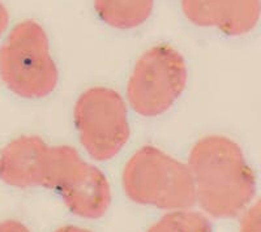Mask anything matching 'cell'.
<instances>
[{"instance_id":"6da1fadb","label":"cell","mask_w":261,"mask_h":232,"mask_svg":"<svg viewBox=\"0 0 261 232\" xmlns=\"http://www.w3.org/2000/svg\"><path fill=\"white\" fill-rule=\"evenodd\" d=\"M188 168L199 202L214 218H232L252 202L256 176L239 143L222 134H209L190 152Z\"/></svg>"},{"instance_id":"7a4b0ae2","label":"cell","mask_w":261,"mask_h":232,"mask_svg":"<svg viewBox=\"0 0 261 232\" xmlns=\"http://www.w3.org/2000/svg\"><path fill=\"white\" fill-rule=\"evenodd\" d=\"M124 193L144 206L181 210L196 204L188 166L155 146L146 145L130 155L122 173Z\"/></svg>"},{"instance_id":"3957f363","label":"cell","mask_w":261,"mask_h":232,"mask_svg":"<svg viewBox=\"0 0 261 232\" xmlns=\"http://www.w3.org/2000/svg\"><path fill=\"white\" fill-rule=\"evenodd\" d=\"M0 78L24 99H42L55 92L59 71L50 52L46 30L34 20L13 26L0 47Z\"/></svg>"},{"instance_id":"277c9868","label":"cell","mask_w":261,"mask_h":232,"mask_svg":"<svg viewBox=\"0 0 261 232\" xmlns=\"http://www.w3.org/2000/svg\"><path fill=\"white\" fill-rule=\"evenodd\" d=\"M84 159L69 145H48L38 136H20L0 150V180L18 189L60 192Z\"/></svg>"},{"instance_id":"5b68a950","label":"cell","mask_w":261,"mask_h":232,"mask_svg":"<svg viewBox=\"0 0 261 232\" xmlns=\"http://www.w3.org/2000/svg\"><path fill=\"white\" fill-rule=\"evenodd\" d=\"M188 68L183 55L162 43L137 59L127 82L130 108L144 118H157L175 104L187 88Z\"/></svg>"},{"instance_id":"8992f818","label":"cell","mask_w":261,"mask_h":232,"mask_svg":"<svg viewBox=\"0 0 261 232\" xmlns=\"http://www.w3.org/2000/svg\"><path fill=\"white\" fill-rule=\"evenodd\" d=\"M73 120L80 143L94 161H110L129 140L127 104L111 88L85 90L74 104Z\"/></svg>"},{"instance_id":"52a82bcc","label":"cell","mask_w":261,"mask_h":232,"mask_svg":"<svg viewBox=\"0 0 261 232\" xmlns=\"http://www.w3.org/2000/svg\"><path fill=\"white\" fill-rule=\"evenodd\" d=\"M181 11L196 26L239 37L251 33L257 25L260 0H181Z\"/></svg>"},{"instance_id":"ba28073f","label":"cell","mask_w":261,"mask_h":232,"mask_svg":"<svg viewBox=\"0 0 261 232\" xmlns=\"http://www.w3.org/2000/svg\"><path fill=\"white\" fill-rule=\"evenodd\" d=\"M59 193L69 212L85 219L102 218L111 204V187L106 175L85 161L81 162Z\"/></svg>"},{"instance_id":"9c48e42d","label":"cell","mask_w":261,"mask_h":232,"mask_svg":"<svg viewBox=\"0 0 261 232\" xmlns=\"http://www.w3.org/2000/svg\"><path fill=\"white\" fill-rule=\"evenodd\" d=\"M154 0H94L98 17L115 29H135L150 17Z\"/></svg>"},{"instance_id":"30bf717a","label":"cell","mask_w":261,"mask_h":232,"mask_svg":"<svg viewBox=\"0 0 261 232\" xmlns=\"http://www.w3.org/2000/svg\"><path fill=\"white\" fill-rule=\"evenodd\" d=\"M146 232H212V224L201 213L181 209L162 217Z\"/></svg>"},{"instance_id":"8fae6325","label":"cell","mask_w":261,"mask_h":232,"mask_svg":"<svg viewBox=\"0 0 261 232\" xmlns=\"http://www.w3.org/2000/svg\"><path fill=\"white\" fill-rule=\"evenodd\" d=\"M260 201H255V204H249L243 212H242L241 224L239 231L241 232H261L260 231Z\"/></svg>"},{"instance_id":"7c38bea8","label":"cell","mask_w":261,"mask_h":232,"mask_svg":"<svg viewBox=\"0 0 261 232\" xmlns=\"http://www.w3.org/2000/svg\"><path fill=\"white\" fill-rule=\"evenodd\" d=\"M0 232H32L24 223L18 220L8 219L0 222Z\"/></svg>"},{"instance_id":"4fadbf2b","label":"cell","mask_w":261,"mask_h":232,"mask_svg":"<svg viewBox=\"0 0 261 232\" xmlns=\"http://www.w3.org/2000/svg\"><path fill=\"white\" fill-rule=\"evenodd\" d=\"M8 24H9V13L8 11H7L6 6L3 4V2L0 0V38L3 37L4 33H6Z\"/></svg>"},{"instance_id":"5bb4252c","label":"cell","mask_w":261,"mask_h":232,"mask_svg":"<svg viewBox=\"0 0 261 232\" xmlns=\"http://www.w3.org/2000/svg\"><path fill=\"white\" fill-rule=\"evenodd\" d=\"M54 232H92L89 229L83 228V227H77V226H64L60 227V228L55 229Z\"/></svg>"}]
</instances>
